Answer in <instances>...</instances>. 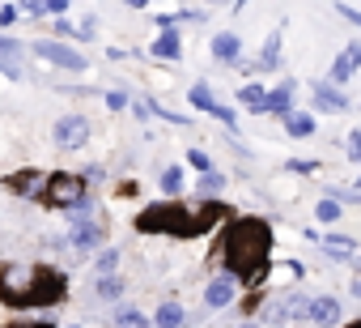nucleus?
<instances>
[{"mask_svg": "<svg viewBox=\"0 0 361 328\" xmlns=\"http://www.w3.org/2000/svg\"><path fill=\"white\" fill-rule=\"evenodd\" d=\"M43 171L39 167H22V171H13V175H5V188L13 192V197H22V201H35L39 197V188H43Z\"/></svg>", "mask_w": 361, "mask_h": 328, "instance_id": "nucleus-14", "label": "nucleus"}, {"mask_svg": "<svg viewBox=\"0 0 361 328\" xmlns=\"http://www.w3.org/2000/svg\"><path fill=\"white\" fill-rule=\"evenodd\" d=\"M119 260H123V252L119 247H102L98 256H94V277H106V273H119Z\"/></svg>", "mask_w": 361, "mask_h": 328, "instance_id": "nucleus-24", "label": "nucleus"}, {"mask_svg": "<svg viewBox=\"0 0 361 328\" xmlns=\"http://www.w3.org/2000/svg\"><path fill=\"white\" fill-rule=\"evenodd\" d=\"M5 328H56L51 320H26V324H5Z\"/></svg>", "mask_w": 361, "mask_h": 328, "instance_id": "nucleus-44", "label": "nucleus"}, {"mask_svg": "<svg viewBox=\"0 0 361 328\" xmlns=\"http://www.w3.org/2000/svg\"><path fill=\"white\" fill-rule=\"evenodd\" d=\"M149 52H153V60H166V64H178V60H183V30H178V26H161Z\"/></svg>", "mask_w": 361, "mask_h": 328, "instance_id": "nucleus-10", "label": "nucleus"}, {"mask_svg": "<svg viewBox=\"0 0 361 328\" xmlns=\"http://www.w3.org/2000/svg\"><path fill=\"white\" fill-rule=\"evenodd\" d=\"M264 102H268V90H264L259 81H247V86L238 90V107H243V111H251V115H264Z\"/></svg>", "mask_w": 361, "mask_h": 328, "instance_id": "nucleus-19", "label": "nucleus"}, {"mask_svg": "<svg viewBox=\"0 0 361 328\" xmlns=\"http://www.w3.org/2000/svg\"><path fill=\"white\" fill-rule=\"evenodd\" d=\"M289 320V311H285V298H272V303H264V324H285Z\"/></svg>", "mask_w": 361, "mask_h": 328, "instance_id": "nucleus-30", "label": "nucleus"}, {"mask_svg": "<svg viewBox=\"0 0 361 328\" xmlns=\"http://www.w3.org/2000/svg\"><path fill=\"white\" fill-rule=\"evenodd\" d=\"M344 52H348V60H353V64H357V69H361V39H353V43H348V47H344Z\"/></svg>", "mask_w": 361, "mask_h": 328, "instance_id": "nucleus-43", "label": "nucleus"}, {"mask_svg": "<svg viewBox=\"0 0 361 328\" xmlns=\"http://www.w3.org/2000/svg\"><path fill=\"white\" fill-rule=\"evenodd\" d=\"M310 102H314V111H319V115H344V111H353V107H357V102H353L340 86H331L327 77L310 81Z\"/></svg>", "mask_w": 361, "mask_h": 328, "instance_id": "nucleus-7", "label": "nucleus"}, {"mask_svg": "<svg viewBox=\"0 0 361 328\" xmlns=\"http://www.w3.org/2000/svg\"><path fill=\"white\" fill-rule=\"evenodd\" d=\"M77 30H81V43H90V39H94V35H98V18H94V13H85V18H81V26H77Z\"/></svg>", "mask_w": 361, "mask_h": 328, "instance_id": "nucleus-37", "label": "nucleus"}, {"mask_svg": "<svg viewBox=\"0 0 361 328\" xmlns=\"http://www.w3.org/2000/svg\"><path fill=\"white\" fill-rule=\"evenodd\" d=\"M18 9L30 13V18H43V0H18Z\"/></svg>", "mask_w": 361, "mask_h": 328, "instance_id": "nucleus-40", "label": "nucleus"}, {"mask_svg": "<svg viewBox=\"0 0 361 328\" xmlns=\"http://www.w3.org/2000/svg\"><path fill=\"white\" fill-rule=\"evenodd\" d=\"M123 5H128V9H149L153 0H123Z\"/></svg>", "mask_w": 361, "mask_h": 328, "instance_id": "nucleus-45", "label": "nucleus"}, {"mask_svg": "<svg viewBox=\"0 0 361 328\" xmlns=\"http://www.w3.org/2000/svg\"><path fill=\"white\" fill-rule=\"evenodd\" d=\"M115 328H153V320L128 303V307H119V311H115Z\"/></svg>", "mask_w": 361, "mask_h": 328, "instance_id": "nucleus-25", "label": "nucleus"}, {"mask_svg": "<svg viewBox=\"0 0 361 328\" xmlns=\"http://www.w3.org/2000/svg\"><path fill=\"white\" fill-rule=\"evenodd\" d=\"M209 52H213V60H217V64L234 69V64L243 60V39H238V30H217V35H213V43H209Z\"/></svg>", "mask_w": 361, "mask_h": 328, "instance_id": "nucleus-12", "label": "nucleus"}, {"mask_svg": "<svg viewBox=\"0 0 361 328\" xmlns=\"http://www.w3.org/2000/svg\"><path fill=\"white\" fill-rule=\"evenodd\" d=\"M293 98H298V81L293 77H281L272 90H268V102H264V115H289L293 111Z\"/></svg>", "mask_w": 361, "mask_h": 328, "instance_id": "nucleus-13", "label": "nucleus"}, {"mask_svg": "<svg viewBox=\"0 0 361 328\" xmlns=\"http://www.w3.org/2000/svg\"><path fill=\"white\" fill-rule=\"evenodd\" d=\"M196 197H226V175L221 171H204L196 184Z\"/></svg>", "mask_w": 361, "mask_h": 328, "instance_id": "nucleus-26", "label": "nucleus"}, {"mask_svg": "<svg viewBox=\"0 0 361 328\" xmlns=\"http://www.w3.org/2000/svg\"><path fill=\"white\" fill-rule=\"evenodd\" d=\"M68 243L73 252L90 256V252H102L106 247V226L98 218H81V222H68Z\"/></svg>", "mask_w": 361, "mask_h": 328, "instance_id": "nucleus-8", "label": "nucleus"}, {"mask_svg": "<svg viewBox=\"0 0 361 328\" xmlns=\"http://www.w3.org/2000/svg\"><path fill=\"white\" fill-rule=\"evenodd\" d=\"M285 167H289L293 175H314V171H319V162H314V158H289Z\"/></svg>", "mask_w": 361, "mask_h": 328, "instance_id": "nucleus-33", "label": "nucleus"}, {"mask_svg": "<svg viewBox=\"0 0 361 328\" xmlns=\"http://www.w3.org/2000/svg\"><path fill=\"white\" fill-rule=\"evenodd\" d=\"M81 175H85V184H102V180H106V171H102V167H85Z\"/></svg>", "mask_w": 361, "mask_h": 328, "instance_id": "nucleus-42", "label": "nucleus"}, {"mask_svg": "<svg viewBox=\"0 0 361 328\" xmlns=\"http://www.w3.org/2000/svg\"><path fill=\"white\" fill-rule=\"evenodd\" d=\"M123 294H128V281H123V273L94 277V298H102V303H115V298H123Z\"/></svg>", "mask_w": 361, "mask_h": 328, "instance_id": "nucleus-17", "label": "nucleus"}, {"mask_svg": "<svg viewBox=\"0 0 361 328\" xmlns=\"http://www.w3.org/2000/svg\"><path fill=\"white\" fill-rule=\"evenodd\" d=\"M344 149H348V162H353V167H361V128H353V132H348Z\"/></svg>", "mask_w": 361, "mask_h": 328, "instance_id": "nucleus-34", "label": "nucleus"}, {"mask_svg": "<svg viewBox=\"0 0 361 328\" xmlns=\"http://www.w3.org/2000/svg\"><path fill=\"white\" fill-rule=\"evenodd\" d=\"M68 5H73V0H43V13H51V18H64V13H68Z\"/></svg>", "mask_w": 361, "mask_h": 328, "instance_id": "nucleus-39", "label": "nucleus"}, {"mask_svg": "<svg viewBox=\"0 0 361 328\" xmlns=\"http://www.w3.org/2000/svg\"><path fill=\"white\" fill-rule=\"evenodd\" d=\"M30 52H35L43 64L60 69V73H85V69H90V60H85L73 43H64V39H39V43H30Z\"/></svg>", "mask_w": 361, "mask_h": 328, "instance_id": "nucleus-5", "label": "nucleus"}, {"mask_svg": "<svg viewBox=\"0 0 361 328\" xmlns=\"http://www.w3.org/2000/svg\"><path fill=\"white\" fill-rule=\"evenodd\" d=\"M238 328H264V324H255V320H243V324H238Z\"/></svg>", "mask_w": 361, "mask_h": 328, "instance_id": "nucleus-48", "label": "nucleus"}, {"mask_svg": "<svg viewBox=\"0 0 361 328\" xmlns=\"http://www.w3.org/2000/svg\"><path fill=\"white\" fill-rule=\"evenodd\" d=\"M51 30H56V39H64V43H68V39H77V43H81V30H77L68 18H56V26H51Z\"/></svg>", "mask_w": 361, "mask_h": 328, "instance_id": "nucleus-35", "label": "nucleus"}, {"mask_svg": "<svg viewBox=\"0 0 361 328\" xmlns=\"http://www.w3.org/2000/svg\"><path fill=\"white\" fill-rule=\"evenodd\" d=\"M0 77H9V81H22V69H18V60L0 56Z\"/></svg>", "mask_w": 361, "mask_h": 328, "instance_id": "nucleus-38", "label": "nucleus"}, {"mask_svg": "<svg viewBox=\"0 0 361 328\" xmlns=\"http://www.w3.org/2000/svg\"><path fill=\"white\" fill-rule=\"evenodd\" d=\"M353 73H357V64H353V60H348V52H340V56H336V60H331V69H327V81H331V86H340V90H344V86H348V81H353Z\"/></svg>", "mask_w": 361, "mask_h": 328, "instance_id": "nucleus-22", "label": "nucleus"}, {"mask_svg": "<svg viewBox=\"0 0 361 328\" xmlns=\"http://www.w3.org/2000/svg\"><path fill=\"white\" fill-rule=\"evenodd\" d=\"M310 298H314V294H306V290H293V294H285V311H289V320H293V324L310 320Z\"/></svg>", "mask_w": 361, "mask_h": 328, "instance_id": "nucleus-23", "label": "nucleus"}, {"mask_svg": "<svg viewBox=\"0 0 361 328\" xmlns=\"http://www.w3.org/2000/svg\"><path fill=\"white\" fill-rule=\"evenodd\" d=\"M285 132H289L293 141L314 136V115H310V111H289V115H285Z\"/></svg>", "mask_w": 361, "mask_h": 328, "instance_id": "nucleus-20", "label": "nucleus"}, {"mask_svg": "<svg viewBox=\"0 0 361 328\" xmlns=\"http://www.w3.org/2000/svg\"><path fill=\"white\" fill-rule=\"evenodd\" d=\"M18 22V5H5V9H0V30H9Z\"/></svg>", "mask_w": 361, "mask_h": 328, "instance_id": "nucleus-41", "label": "nucleus"}, {"mask_svg": "<svg viewBox=\"0 0 361 328\" xmlns=\"http://www.w3.org/2000/svg\"><path fill=\"white\" fill-rule=\"evenodd\" d=\"M247 5H251V0H234V5H230V13H243Z\"/></svg>", "mask_w": 361, "mask_h": 328, "instance_id": "nucleus-46", "label": "nucleus"}, {"mask_svg": "<svg viewBox=\"0 0 361 328\" xmlns=\"http://www.w3.org/2000/svg\"><path fill=\"white\" fill-rule=\"evenodd\" d=\"M183 184H188L183 167H161V175H157V192L161 197H178V192H183Z\"/></svg>", "mask_w": 361, "mask_h": 328, "instance_id": "nucleus-21", "label": "nucleus"}, {"mask_svg": "<svg viewBox=\"0 0 361 328\" xmlns=\"http://www.w3.org/2000/svg\"><path fill=\"white\" fill-rule=\"evenodd\" d=\"M94 192H90V184H85V175L81 171H51L47 180H43V188H39V205H47V209H60V213H68V209H77V205H85Z\"/></svg>", "mask_w": 361, "mask_h": 328, "instance_id": "nucleus-4", "label": "nucleus"}, {"mask_svg": "<svg viewBox=\"0 0 361 328\" xmlns=\"http://www.w3.org/2000/svg\"><path fill=\"white\" fill-rule=\"evenodd\" d=\"M340 311H344V303L331 298V294H314V298H310V324H319V328L340 324Z\"/></svg>", "mask_w": 361, "mask_h": 328, "instance_id": "nucleus-15", "label": "nucleus"}, {"mask_svg": "<svg viewBox=\"0 0 361 328\" xmlns=\"http://www.w3.org/2000/svg\"><path fill=\"white\" fill-rule=\"evenodd\" d=\"M102 98H106V111H128V107H132V98H128L123 90H106Z\"/></svg>", "mask_w": 361, "mask_h": 328, "instance_id": "nucleus-36", "label": "nucleus"}, {"mask_svg": "<svg viewBox=\"0 0 361 328\" xmlns=\"http://www.w3.org/2000/svg\"><path fill=\"white\" fill-rule=\"evenodd\" d=\"M204 5H226V0H204Z\"/></svg>", "mask_w": 361, "mask_h": 328, "instance_id": "nucleus-50", "label": "nucleus"}, {"mask_svg": "<svg viewBox=\"0 0 361 328\" xmlns=\"http://www.w3.org/2000/svg\"><path fill=\"white\" fill-rule=\"evenodd\" d=\"M344 328H361V320H348V324H344Z\"/></svg>", "mask_w": 361, "mask_h": 328, "instance_id": "nucleus-49", "label": "nucleus"}, {"mask_svg": "<svg viewBox=\"0 0 361 328\" xmlns=\"http://www.w3.org/2000/svg\"><path fill=\"white\" fill-rule=\"evenodd\" d=\"M22 39H13V35H5V30H0V56H9V60H22Z\"/></svg>", "mask_w": 361, "mask_h": 328, "instance_id": "nucleus-32", "label": "nucleus"}, {"mask_svg": "<svg viewBox=\"0 0 361 328\" xmlns=\"http://www.w3.org/2000/svg\"><path fill=\"white\" fill-rule=\"evenodd\" d=\"M68 298V273L60 264H0V303L13 311L60 307Z\"/></svg>", "mask_w": 361, "mask_h": 328, "instance_id": "nucleus-3", "label": "nucleus"}, {"mask_svg": "<svg viewBox=\"0 0 361 328\" xmlns=\"http://www.w3.org/2000/svg\"><path fill=\"white\" fill-rule=\"evenodd\" d=\"M357 192H361V175H357Z\"/></svg>", "mask_w": 361, "mask_h": 328, "instance_id": "nucleus-51", "label": "nucleus"}, {"mask_svg": "<svg viewBox=\"0 0 361 328\" xmlns=\"http://www.w3.org/2000/svg\"><path fill=\"white\" fill-rule=\"evenodd\" d=\"M234 209L217 197H196L192 205L178 201V197H166V201H153L136 213V230L140 235H166V239H200V235H213L221 222H230Z\"/></svg>", "mask_w": 361, "mask_h": 328, "instance_id": "nucleus-1", "label": "nucleus"}, {"mask_svg": "<svg viewBox=\"0 0 361 328\" xmlns=\"http://www.w3.org/2000/svg\"><path fill=\"white\" fill-rule=\"evenodd\" d=\"M234 298H238V281H234L226 269H221V273H213V277H209V286H204V307H209V311H226Z\"/></svg>", "mask_w": 361, "mask_h": 328, "instance_id": "nucleus-9", "label": "nucleus"}, {"mask_svg": "<svg viewBox=\"0 0 361 328\" xmlns=\"http://www.w3.org/2000/svg\"><path fill=\"white\" fill-rule=\"evenodd\" d=\"M213 119H221V124H226V132H230V136H234V132H238V111H234V107H226V102H217V111H213Z\"/></svg>", "mask_w": 361, "mask_h": 328, "instance_id": "nucleus-31", "label": "nucleus"}, {"mask_svg": "<svg viewBox=\"0 0 361 328\" xmlns=\"http://www.w3.org/2000/svg\"><path fill=\"white\" fill-rule=\"evenodd\" d=\"M281 47H285V22H276V26L268 30V39L259 43L255 69H259V73H276V69H281Z\"/></svg>", "mask_w": 361, "mask_h": 328, "instance_id": "nucleus-11", "label": "nucleus"}, {"mask_svg": "<svg viewBox=\"0 0 361 328\" xmlns=\"http://www.w3.org/2000/svg\"><path fill=\"white\" fill-rule=\"evenodd\" d=\"M314 218H319L323 226H331V222H340V201H331V197H323V201L314 205Z\"/></svg>", "mask_w": 361, "mask_h": 328, "instance_id": "nucleus-28", "label": "nucleus"}, {"mask_svg": "<svg viewBox=\"0 0 361 328\" xmlns=\"http://www.w3.org/2000/svg\"><path fill=\"white\" fill-rule=\"evenodd\" d=\"M188 167H192L196 175H204V171H217V167H213V158H209L204 149H188Z\"/></svg>", "mask_w": 361, "mask_h": 328, "instance_id": "nucleus-29", "label": "nucleus"}, {"mask_svg": "<svg viewBox=\"0 0 361 328\" xmlns=\"http://www.w3.org/2000/svg\"><path fill=\"white\" fill-rule=\"evenodd\" d=\"M153 328H188V311H183V303H174V298L157 303V311H153Z\"/></svg>", "mask_w": 361, "mask_h": 328, "instance_id": "nucleus-16", "label": "nucleus"}, {"mask_svg": "<svg viewBox=\"0 0 361 328\" xmlns=\"http://www.w3.org/2000/svg\"><path fill=\"white\" fill-rule=\"evenodd\" d=\"M90 136H94V124H90V115H77V111H68V115H60V119L51 124V141H56V149H64V153H77V149H85V145H90Z\"/></svg>", "mask_w": 361, "mask_h": 328, "instance_id": "nucleus-6", "label": "nucleus"}, {"mask_svg": "<svg viewBox=\"0 0 361 328\" xmlns=\"http://www.w3.org/2000/svg\"><path fill=\"white\" fill-rule=\"evenodd\" d=\"M272 226L255 213H234L221 230V269L238 281V286H251L259 290V281L268 277L272 269Z\"/></svg>", "mask_w": 361, "mask_h": 328, "instance_id": "nucleus-2", "label": "nucleus"}, {"mask_svg": "<svg viewBox=\"0 0 361 328\" xmlns=\"http://www.w3.org/2000/svg\"><path fill=\"white\" fill-rule=\"evenodd\" d=\"M323 252H340V256H353V252H357V239H353V235H327V239H323Z\"/></svg>", "mask_w": 361, "mask_h": 328, "instance_id": "nucleus-27", "label": "nucleus"}, {"mask_svg": "<svg viewBox=\"0 0 361 328\" xmlns=\"http://www.w3.org/2000/svg\"><path fill=\"white\" fill-rule=\"evenodd\" d=\"M188 102H192V111H200V115H213V111H217V94H213L209 81H192Z\"/></svg>", "mask_w": 361, "mask_h": 328, "instance_id": "nucleus-18", "label": "nucleus"}, {"mask_svg": "<svg viewBox=\"0 0 361 328\" xmlns=\"http://www.w3.org/2000/svg\"><path fill=\"white\" fill-rule=\"evenodd\" d=\"M353 298H361V273L353 277Z\"/></svg>", "mask_w": 361, "mask_h": 328, "instance_id": "nucleus-47", "label": "nucleus"}]
</instances>
